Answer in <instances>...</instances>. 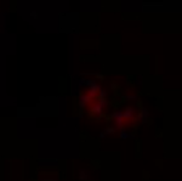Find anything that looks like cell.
<instances>
[{
    "instance_id": "obj_1",
    "label": "cell",
    "mask_w": 182,
    "mask_h": 181,
    "mask_svg": "<svg viewBox=\"0 0 182 181\" xmlns=\"http://www.w3.org/2000/svg\"><path fill=\"white\" fill-rule=\"evenodd\" d=\"M106 105H107V101L104 100V98H100V100L95 101L94 103H91L90 111H91L92 114H95V116H100V114H102Z\"/></svg>"
},
{
    "instance_id": "obj_2",
    "label": "cell",
    "mask_w": 182,
    "mask_h": 181,
    "mask_svg": "<svg viewBox=\"0 0 182 181\" xmlns=\"http://www.w3.org/2000/svg\"><path fill=\"white\" fill-rule=\"evenodd\" d=\"M112 118L114 119V128L115 129H123L124 125H125V120H124V117H123V111H115L113 114H112Z\"/></svg>"
},
{
    "instance_id": "obj_3",
    "label": "cell",
    "mask_w": 182,
    "mask_h": 181,
    "mask_svg": "<svg viewBox=\"0 0 182 181\" xmlns=\"http://www.w3.org/2000/svg\"><path fill=\"white\" fill-rule=\"evenodd\" d=\"M123 117H124V120H128V122H131L136 118V111L135 108L132 107H128L125 111H123Z\"/></svg>"
},
{
    "instance_id": "obj_4",
    "label": "cell",
    "mask_w": 182,
    "mask_h": 181,
    "mask_svg": "<svg viewBox=\"0 0 182 181\" xmlns=\"http://www.w3.org/2000/svg\"><path fill=\"white\" fill-rule=\"evenodd\" d=\"M92 100L94 98H91L87 94H83L80 97H79V105H80V108H85V107L90 106L92 103Z\"/></svg>"
},
{
    "instance_id": "obj_5",
    "label": "cell",
    "mask_w": 182,
    "mask_h": 181,
    "mask_svg": "<svg viewBox=\"0 0 182 181\" xmlns=\"http://www.w3.org/2000/svg\"><path fill=\"white\" fill-rule=\"evenodd\" d=\"M100 90H101V88L98 86L97 84H94L92 83V85H90V88H89V90H87V95L91 97V98H95L97 95H98V93H100Z\"/></svg>"
},
{
    "instance_id": "obj_6",
    "label": "cell",
    "mask_w": 182,
    "mask_h": 181,
    "mask_svg": "<svg viewBox=\"0 0 182 181\" xmlns=\"http://www.w3.org/2000/svg\"><path fill=\"white\" fill-rule=\"evenodd\" d=\"M90 177V171L86 170V169H81L79 170V179L81 181H87Z\"/></svg>"
},
{
    "instance_id": "obj_7",
    "label": "cell",
    "mask_w": 182,
    "mask_h": 181,
    "mask_svg": "<svg viewBox=\"0 0 182 181\" xmlns=\"http://www.w3.org/2000/svg\"><path fill=\"white\" fill-rule=\"evenodd\" d=\"M148 116H150V112H148L147 110H145V108H142L141 113L137 116V119H140L142 123H146V119L148 118Z\"/></svg>"
},
{
    "instance_id": "obj_8",
    "label": "cell",
    "mask_w": 182,
    "mask_h": 181,
    "mask_svg": "<svg viewBox=\"0 0 182 181\" xmlns=\"http://www.w3.org/2000/svg\"><path fill=\"white\" fill-rule=\"evenodd\" d=\"M119 137H120L121 140H125V139H134L135 136L132 135V134H129V133H126L125 130H123V129H121L120 134H119Z\"/></svg>"
},
{
    "instance_id": "obj_9",
    "label": "cell",
    "mask_w": 182,
    "mask_h": 181,
    "mask_svg": "<svg viewBox=\"0 0 182 181\" xmlns=\"http://www.w3.org/2000/svg\"><path fill=\"white\" fill-rule=\"evenodd\" d=\"M115 131H117V129H115L114 127H112V125H108L106 129H104V131L103 133L106 134V135H112V134H114Z\"/></svg>"
},
{
    "instance_id": "obj_10",
    "label": "cell",
    "mask_w": 182,
    "mask_h": 181,
    "mask_svg": "<svg viewBox=\"0 0 182 181\" xmlns=\"http://www.w3.org/2000/svg\"><path fill=\"white\" fill-rule=\"evenodd\" d=\"M40 181H56L55 179H41Z\"/></svg>"
},
{
    "instance_id": "obj_11",
    "label": "cell",
    "mask_w": 182,
    "mask_h": 181,
    "mask_svg": "<svg viewBox=\"0 0 182 181\" xmlns=\"http://www.w3.org/2000/svg\"><path fill=\"white\" fill-rule=\"evenodd\" d=\"M106 136H107V135H106L104 133H101V134H100V139H104Z\"/></svg>"
}]
</instances>
